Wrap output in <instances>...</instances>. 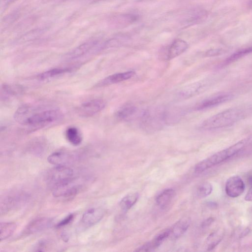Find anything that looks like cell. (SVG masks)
Masks as SVG:
<instances>
[{
  "label": "cell",
  "instance_id": "cell-1",
  "mask_svg": "<svg viewBox=\"0 0 252 252\" xmlns=\"http://www.w3.org/2000/svg\"><path fill=\"white\" fill-rule=\"evenodd\" d=\"M17 115L22 125L32 127H42L60 120L63 117L62 112L59 109L42 110L28 104L20 107Z\"/></svg>",
  "mask_w": 252,
  "mask_h": 252
},
{
  "label": "cell",
  "instance_id": "cell-2",
  "mask_svg": "<svg viewBox=\"0 0 252 252\" xmlns=\"http://www.w3.org/2000/svg\"><path fill=\"white\" fill-rule=\"evenodd\" d=\"M244 115V112L241 109H227L204 120L201 124L200 128L208 130L227 127L242 119Z\"/></svg>",
  "mask_w": 252,
  "mask_h": 252
},
{
  "label": "cell",
  "instance_id": "cell-3",
  "mask_svg": "<svg viewBox=\"0 0 252 252\" xmlns=\"http://www.w3.org/2000/svg\"><path fill=\"white\" fill-rule=\"evenodd\" d=\"M248 140L244 139L233 145L222 150L197 163L194 167V171L200 173L217 165L239 152L246 145Z\"/></svg>",
  "mask_w": 252,
  "mask_h": 252
},
{
  "label": "cell",
  "instance_id": "cell-4",
  "mask_svg": "<svg viewBox=\"0 0 252 252\" xmlns=\"http://www.w3.org/2000/svg\"><path fill=\"white\" fill-rule=\"evenodd\" d=\"M141 122L146 130H156L167 124L166 110L156 108L147 110L142 113Z\"/></svg>",
  "mask_w": 252,
  "mask_h": 252
},
{
  "label": "cell",
  "instance_id": "cell-5",
  "mask_svg": "<svg viewBox=\"0 0 252 252\" xmlns=\"http://www.w3.org/2000/svg\"><path fill=\"white\" fill-rule=\"evenodd\" d=\"M74 180V171L67 165L56 166L49 171L46 176L47 184L52 189Z\"/></svg>",
  "mask_w": 252,
  "mask_h": 252
},
{
  "label": "cell",
  "instance_id": "cell-6",
  "mask_svg": "<svg viewBox=\"0 0 252 252\" xmlns=\"http://www.w3.org/2000/svg\"><path fill=\"white\" fill-rule=\"evenodd\" d=\"M28 195L23 192H14L4 197L1 201L0 212H6L24 205L28 199Z\"/></svg>",
  "mask_w": 252,
  "mask_h": 252
},
{
  "label": "cell",
  "instance_id": "cell-7",
  "mask_svg": "<svg viewBox=\"0 0 252 252\" xmlns=\"http://www.w3.org/2000/svg\"><path fill=\"white\" fill-rule=\"evenodd\" d=\"M105 102L102 99H94L81 104L77 109L78 114L83 117L92 116L104 109Z\"/></svg>",
  "mask_w": 252,
  "mask_h": 252
},
{
  "label": "cell",
  "instance_id": "cell-8",
  "mask_svg": "<svg viewBox=\"0 0 252 252\" xmlns=\"http://www.w3.org/2000/svg\"><path fill=\"white\" fill-rule=\"evenodd\" d=\"M209 84L208 80H204L187 85L180 89L178 97L181 99L193 97L203 92Z\"/></svg>",
  "mask_w": 252,
  "mask_h": 252
},
{
  "label": "cell",
  "instance_id": "cell-9",
  "mask_svg": "<svg viewBox=\"0 0 252 252\" xmlns=\"http://www.w3.org/2000/svg\"><path fill=\"white\" fill-rule=\"evenodd\" d=\"M245 185L243 180L238 176L229 177L226 182L225 191L226 194L232 198L239 196L244 192Z\"/></svg>",
  "mask_w": 252,
  "mask_h": 252
},
{
  "label": "cell",
  "instance_id": "cell-10",
  "mask_svg": "<svg viewBox=\"0 0 252 252\" xmlns=\"http://www.w3.org/2000/svg\"><path fill=\"white\" fill-rule=\"evenodd\" d=\"M53 220L47 217H40L32 220L25 227L24 235L39 233L49 228L53 224Z\"/></svg>",
  "mask_w": 252,
  "mask_h": 252
},
{
  "label": "cell",
  "instance_id": "cell-11",
  "mask_svg": "<svg viewBox=\"0 0 252 252\" xmlns=\"http://www.w3.org/2000/svg\"><path fill=\"white\" fill-rule=\"evenodd\" d=\"M78 158L76 154L65 151L55 152L47 158L48 162L53 165H66L74 162Z\"/></svg>",
  "mask_w": 252,
  "mask_h": 252
},
{
  "label": "cell",
  "instance_id": "cell-12",
  "mask_svg": "<svg viewBox=\"0 0 252 252\" xmlns=\"http://www.w3.org/2000/svg\"><path fill=\"white\" fill-rule=\"evenodd\" d=\"M188 47V43L185 40L175 39L165 49L163 58L165 60H171L183 54Z\"/></svg>",
  "mask_w": 252,
  "mask_h": 252
},
{
  "label": "cell",
  "instance_id": "cell-13",
  "mask_svg": "<svg viewBox=\"0 0 252 252\" xmlns=\"http://www.w3.org/2000/svg\"><path fill=\"white\" fill-rule=\"evenodd\" d=\"M104 210L101 208H93L87 210L81 219L82 224L88 227L98 222L104 217Z\"/></svg>",
  "mask_w": 252,
  "mask_h": 252
},
{
  "label": "cell",
  "instance_id": "cell-14",
  "mask_svg": "<svg viewBox=\"0 0 252 252\" xmlns=\"http://www.w3.org/2000/svg\"><path fill=\"white\" fill-rule=\"evenodd\" d=\"M72 182L58 187L52 189L53 195L56 197H63L66 199H71L77 194L79 186Z\"/></svg>",
  "mask_w": 252,
  "mask_h": 252
},
{
  "label": "cell",
  "instance_id": "cell-15",
  "mask_svg": "<svg viewBox=\"0 0 252 252\" xmlns=\"http://www.w3.org/2000/svg\"><path fill=\"white\" fill-rule=\"evenodd\" d=\"M232 97L233 95L229 93H224L211 96L198 103L196 106V109L202 110L213 107L230 100Z\"/></svg>",
  "mask_w": 252,
  "mask_h": 252
},
{
  "label": "cell",
  "instance_id": "cell-16",
  "mask_svg": "<svg viewBox=\"0 0 252 252\" xmlns=\"http://www.w3.org/2000/svg\"><path fill=\"white\" fill-rule=\"evenodd\" d=\"M135 74V71L132 70L114 73L101 80L96 85V87H101L117 84L130 79Z\"/></svg>",
  "mask_w": 252,
  "mask_h": 252
},
{
  "label": "cell",
  "instance_id": "cell-17",
  "mask_svg": "<svg viewBox=\"0 0 252 252\" xmlns=\"http://www.w3.org/2000/svg\"><path fill=\"white\" fill-rule=\"evenodd\" d=\"M97 43L98 41L96 40L88 41L67 54L65 58L67 60H73L80 58L88 53L97 44Z\"/></svg>",
  "mask_w": 252,
  "mask_h": 252
},
{
  "label": "cell",
  "instance_id": "cell-18",
  "mask_svg": "<svg viewBox=\"0 0 252 252\" xmlns=\"http://www.w3.org/2000/svg\"><path fill=\"white\" fill-rule=\"evenodd\" d=\"M190 223V220L189 217L181 219L170 228V236L173 239L179 238L187 231Z\"/></svg>",
  "mask_w": 252,
  "mask_h": 252
},
{
  "label": "cell",
  "instance_id": "cell-19",
  "mask_svg": "<svg viewBox=\"0 0 252 252\" xmlns=\"http://www.w3.org/2000/svg\"><path fill=\"white\" fill-rule=\"evenodd\" d=\"M138 112L137 108L132 104L122 106L116 113V117L120 120L128 121L133 118Z\"/></svg>",
  "mask_w": 252,
  "mask_h": 252
},
{
  "label": "cell",
  "instance_id": "cell-20",
  "mask_svg": "<svg viewBox=\"0 0 252 252\" xmlns=\"http://www.w3.org/2000/svg\"><path fill=\"white\" fill-rule=\"evenodd\" d=\"M175 195V191L173 189H165L156 197V203L160 208L164 209L170 204Z\"/></svg>",
  "mask_w": 252,
  "mask_h": 252
},
{
  "label": "cell",
  "instance_id": "cell-21",
  "mask_svg": "<svg viewBox=\"0 0 252 252\" xmlns=\"http://www.w3.org/2000/svg\"><path fill=\"white\" fill-rule=\"evenodd\" d=\"M138 15L132 14H124L118 15L113 20V23L117 27L125 28L136 21Z\"/></svg>",
  "mask_w": 252,
  "mask_h": 252
},
{
  "label": "cell",
  "instance_id": "cell-22",
  "mask_svg": "<svg viewBox=\"0 0 252 252\" xmlns=\"http://www.w3.org/2000/svg\"><path fill=\"white\" fill-rule=\"evenodd\" d=\"M224 234V230L220 228L210 234L206 241L207 250L214 249L221 242Z\"/></svg>",
  "mask_w": 252,
  "mask_h": 252
},
{
  "label": "cell",
  "instance_id": "cell-23",
  "mask_svg": "<svg viewBox=\"0 0 252 252\" xmlns=\"http://www.w3.org/2000/svg\"><path fill=\"white\" fill-rule=\"evenodd\" d=\"M65 136L68 142L74 146H78L82 142L81 134L75 127H68L65 131Z\"/></svg>",
  "mask_w": 252,
  "mask_h": 252
},
{
  "label": "cell",
  "instance_id": "cell-24",
  "mask_svg": "<svg viewBox=\"0 0 252 252\" xmlns=\"http://www.w3.org/2000/svg\"><path fill=\"white\" fill-rule=\"evenodd\" d=\"M139 197L137 192L130 193L124 197L120 202V206L124 211L130 209L136 202Z\"/></svg>",
  "mask_w": 252,
  "mask_h": 252
},
{
  "label": "cell",
  "instance_id": "cell-25",
  "mask_svg": "<svg viewBox=\"0 0 252 252\" xmlns=\"http://www.w3.org/2000/svg\"><path fill=\"white\" fill-rule=\"evenodd\" d=\"M17 225L13 222H3L0 226V240L2 241L9 237L14 232Z\"/></svg>",
  "mask_w": 252,
  "mask_h": 252
},
{
  "label": "cell",
  "instance_id": "cell-26",
  "mask_svg": "<svg viewBox=\"0 0 252 252\" xmlns=\"http://www.w3.org/2000/svg\"><path fill=\"white\" fill-rule=\"evenodd\" d=\"M71 70L72 68L69 67L53 68L41 73L38 77L40 80H46L69 72Z\"/></svg>",
  "mask_w": 252,
  "mask_h": 252
},
{
  "label": "cell",
  "instance_id": "cell-27",
  "mask_svg": "<svg viewBox=\"0 0 252 252\" xmlns=\"http://www.w3.org/2000/svg\"><path fill=\"white\" fill-rule=\"evenodd\" d=\"M213 190L212 185L207 182L199 184L196 189L197 196L200 198L205 197L210 195Z\"/></svg>",
  "mask_w": 252,
  "mask_h": 252
},
{
  "label": "cell",
  "instance_id": "cell-28",
  "mask_svg": "<svg viewBox=\"0 0 252 252\" xmlns=\"http://www.w3.org/2000/svg\"><path fill=\"white\" fill-rule=\"evenodd\" d=\"M2 93L6 97L16 95L23 92V88L18 85L3 84L2 86Z\"/></svg>",
  "mask_w": 252,
  "mask_h": 252
},
{
  "label": "cell",
  "instance_id": "cell-29",
  "mask_svg": "<svg viewBox=\"0 0 252 252\" xmlns=\"http://www.w3.org/2000/svg\"><path fill=\"white\" fill-rule=\"evenodd\" d=\"M252 52V45L244 49H241L233 54L231 55L228 58H227L225 63H231L238 59Z\"/></svg>",
  "mask_w": 252,
  "mask_h": 252
},
{
  "label": "cell",
  "instance_id": "cell-30",
  "mask_svg": "<svg viewBox=\"0 0 252 252\" xmlns=\"http://www.w3.org/2000/svg\"><path fill=\"white\" fill-rule=\"evenodd\" d=\"M74 217L73 214H70L64 218L63 220H61L57 224L56 227L58 228L65 226L70 223L73 220Z\"/></svg>",
  "mask_w": 252,
  "mask_h": 252
},
{
  "label": "cell",
  "instance_id": "cell-31",
  "mask_svg": "<svg viewBox=\"0 0 252 252\" xmlns=\"http://www.w3.org/2000/svg\"><path fill=\"white\" fill-rule=\"evenodd\" d=\"M47 243L45 241L40 242L36 247L37 251H43L46 249Z\"/></svg>",
  "mask_w": 252,
  "mask_h": 252
},
{
  "label": "cell",
  "instance_id": "cell-32",
  "mask_svg": "<svg viewBox=\"0 0 252 252\" xmlns=\"http://www.w3.org/2000/svg\"><path fill=\"white\" fill-rule=\"evenodd\" d=\"M245 199L247 201L252 202V186L245 195Z\"/></svg>",
  "mask_w": 252,
  "mask_h": 252
},
{
  "label": "cell",
  "instance_id": "cell-33",
  "mask_svg": "<svg viewBox=\"0 0 252 252\" xmlns=\"http://www.w3.org/2000/svg\"><path fill=\"white\" fill-rule=\"evenodd\" d=\"M213 221V219L209 218L205 220L202 224L203 227H206L210 225Z\"/></svg>",
  "mask_w": 252,
  "mask_h": 252
},
{
  "label": "cell",
  "instance_id": "cell-34",
  "mask_svg": "<svg viewBox=\"0 0 252 252\" xmlns=\"http://www.w3.org/2000/svg\"><path fill=\"white\" fill-rule=\"evenodd\" d=\"M249 7L252 8V0H249L248 3Z\"/></svg>",
  "mask_w": 252,
  "mask_h": 252
},
{
  "label": "cell",
  "instance_id": "cell-35",
  "mask_svg": "<svg viewBox=\"0 0 252 252\" xmlns=\"http://www.w3.org/2000/svg\"><path fill=\"white\" fill-rule=\"evenodd\" d=\"M43 0L45 1H46V2H50V1H52L63 0Z\"/></svg>",
  "mask_w": 252,
  "mask_h": 252
}]
</instances>
